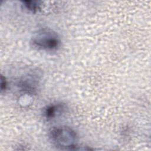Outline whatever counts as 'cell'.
Listing matches in <instances>:
<instances>
[{"label": "cell", "instance_id": "6da1fadb", "mask_svg": "<svg viewBox=\"0 0 151 151\" xmlns=\"http://www.w3.org/2000/svg\"><path fill=\"white\" fill-rule=\"evenodd\" d=\"M48 136L52 143L60 149H76L77 135L71 127L65 126L54 127L50 130Z\"/></svg>", "mask_w": 151, "mask_h": 151}, {"label": "cell", "instance_id": "7a4b0ae2", "mask_svg": "<svg viewBox=\"0 0 151 151\" xmlns=\"http://www.w3.org/2000/svg\"><path fill=\"white\" fill-rule=\"evenodd\" d=\"M31 44L37 50L52 51L60 47L61 40L56 32L50 28H43L34 34Z\"/></svg>", "mask_w": 151, "mask_h": 151}, {"label": "cell", "instance_id": "3957f363", "mask_svg": "<svg viewBox=\"0 0 151 151\" xmlns=\"http://www.w3.org/2000/svg\"><path fill=\"white\" fill-rule=\"evenodd\" d=\"M38 84V78L32 74H28L25 77H24L18 83L20 89L29 94H34L36 92Z\"/></svg>", "mask_w": 151, "mask_h": 151}, {"label": "cell", "instance_id": "277c9868", "mask_svg": "<svg viewBox=\"0 0 151 151\" xmlns=\"http://www.w3.org/2000/svg\"><path fill=\"white\" fill-rule=\"evenodd\" d=\"M65 109L66 107L63 103H53L47 106L44 109L43 115L47 120H51L62 114Z\"/></svg>", "mask_w": 151, "mask_h": 151}, {"label": "cell", "instance_id": "5b68a950", "mask_svg": "<svg viewBox=\"0 0 151 151\" xmlns=\"http://www.w3.org/2000/svg\"><path fill=\"white\" fill-rule=\"evenodd\" d=\"M25 8L32 12H37L40 8L41 2L38 1H24L22 2Z\"/></svg>", "mask_w": 151, "mask_h": 151}, {"label": "cell", "instance_id": "8992f818", "mask_svg": "<svg viewBox=\"0 0 151 151\" xmlns=\"http://www.w3.org/2000/svg\"><path fill=\"white\" fill-rule=\"evenodd\" d=\"M7 86V83H6V80L5 77H4L2 76L1 77V91L5 90Z\"/></svg>", "mask_w": 151, "mask_h": 151}]
</instances>
